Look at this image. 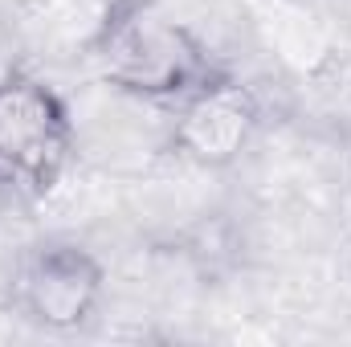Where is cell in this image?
I'll use <instances>...</instances> for the list:
<instances>
[{
	"instance_id": "obj_2",
	"label": "cell",
	"mask_w": 351,
	"mask_h": 347,
	"mask_svg": "<svg viewBox=\"0 0 351 347\" xmlns=\"http://www.w3.org/2000/svg\"><path fill=\"white\" fill-rule=\"evenodd\" d=\"M74 156L66 98L25 70L0 82V196H49Z\"/></svg>"
},
{
	"instance_id": "obj_5",
	"label": "cell",
	"mask_w": 351,
	"mask_h": 347,
	"mask_svg": "<svg viewBox=\"0 0 351 347\" xmlns=\"http://www.w3.org/2000/svg\"><path fill=\"white\" fill-rule=\"evenodd\" d=\"M12 74H21V41H16L12 21L0 12V82H8Z\"/></svg>"
},
{
	"instance_id": "obj_1",
	"label": "cell",
	"mask_w": 351,
	"mask_h": 347,
	"mask_svg": "<svg viewBox=\"0 0 351 347\" xmlns=\"http://www.w3.org/2000/svg\"><path fill=\"white\" fill-rule=\"evenodd\" d=\"M94 74L143 102H180L229 66L160 0H106L86 41Z\"/></svg>"
},
{
	"instance_id": "obj_4",
	"label": "cell",
	"mask_w": 351,
	"mask_h": 347,
	"mask_svg": "<svg viewBox=\"0 0 351 347\" xmlns=\"http://www.w3.org/2000/svg\"><path fill=\"white\" fill-rule=\"evenodd\" d=\"M172 123V152L196 168H229L237 164L258 127H262V102L254 86H245L233 70L217 74L213 82L192 90L176 102Z\"/></svg>"
},
{
	"instance_id": "obj_3",
	"label": "cell",
	"mask_w": 351,
	"mask_h": 347,
	"mask_svg": "<svg viewBox=\"0 0 351 347\" xmlns=\"http://www.w3.org/2000/svg\"><path fill=\"white\" fill-rule=\"evenodd\" d=\"M102 290L106 270L78 241H41L25 250L8 282L16 315L53 335L86 327L102 302Z\"/></svg>"
}]
</instances>
